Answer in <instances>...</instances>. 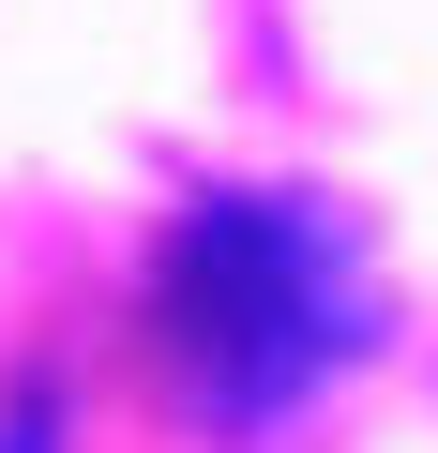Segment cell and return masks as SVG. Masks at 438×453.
Wrapping results in <instances>:
<instances>
[{"mask_svg":"<svg viewBox=\"0 0 438 453\" xmlns=\"http://www.w3.org/2000/svg\"><path fill=\"white\" fill-rule=\"evenodd\" d=\"M151 348L211 423H288L333 363L378 348V273L348 242V211L318 196H181L166 257H151Z\"/></svg>","mask_w":438,"mask_h":453,"instance_id":"6da1fadb","label":"cell"},{"mask_svg":"<svg viewBox=\"0 0 438 453\" xmlns=\"http://www.w3.org/2000/svg\"><path fill=\"white\" fill-rule=\"evenodd\" d=\"M46 423H61V408H46V393H16V408H0V453H46Z\"/></svg>","mask_w":438,"mask_h":453,"instance_id":"7a4b0ae2","label":"cell"}]
</instances>
